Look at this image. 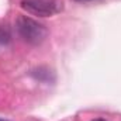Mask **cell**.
Masks as SVG:
<instances>
[{
  "instance_id": "6da1fadb",
  "label": "cell",
  "mask_w": 121,
  "mask_h": 121,
  "mask_svg": "<svg viewBox=\"0 0 121 121\" xmlns=\"http://www.w3.org/2000/svg\"><path fill=\"white\" fill-rule=\"evenodd\" d=\"M16 30L18 32V35L23 38V41H26L30 45H41L48 37L47 27L28 16L17 17Z\"/></svg>"
},
{
  "instance_id": "5b68a950",
  "label": "cell",
  "mask_w": 121,
  "mask_h": 121,
  "mask_svg": "<svg viewBox=\"0 0 121 121\" xmlns=\"http://www.w3.org/2000/svg\"><path fill=\"white\" fill-rule=\"evenodd\" d=\"M91 121H106L104 118H94V120H91Z\"/></svg>"
},
{
  "instance_id": "3957f363",
  "label": "cell",
  "mask_w": 121,
  "mask_h": 121,
  "mask_svg": "<svg viewBox=\"0 0 121 121\" xmlns=\"http://www.w3.org/2000/svg\"><path fill=\"white\" fill-rule=\"evenodd\" d=\"M11 39V35H10V31L7 27L4 26H0V47L3 45H7Z\"/></svg>"
},
{
  "instance_id": "8992f818",
  "label": "cell",
  "mask_w": 121,
  "mask_h": 121,
  "mask_svg": "<svg viewBox=\"0 0 121 121\" xmlns=\"http://www.w3.org/2000/svg\"><path fill=\"white\" fill-rule=\"evenodd\" d=\"M0 121H7V120H4V118H0Z\"/></svg>"
},
{
  "instance_id": "277c9868",
  "label": "cell",
  "mask_w": 121,
  "mask_h": 121,
  "mask_svg": "<svg viewBox=\"0 0 121 121\" xmlns=\"http://www.w3.org/2000/svg\"><path fill=\"white\" fill-rule=\"evenodd\" d=\"M75 1H79V3H96V1H101V0H75Z\"/></svg>"
},
{
  "instance_id": "7a4b0ae2",
  "label": "cell",
  "mask_w": 121,
  "mask_h": 121,
  "mask_svg": "<svg viewBox=\"0 0 121 121\" xmlns=\"http://www.w3.org/2000/svg\"><path fill=\"white\" fill-rule=\"evenodd\" d=\"M21 9L38 17H49L62 11L63 3L59 0H21Z\"/></svg>"
}]
</instances>
